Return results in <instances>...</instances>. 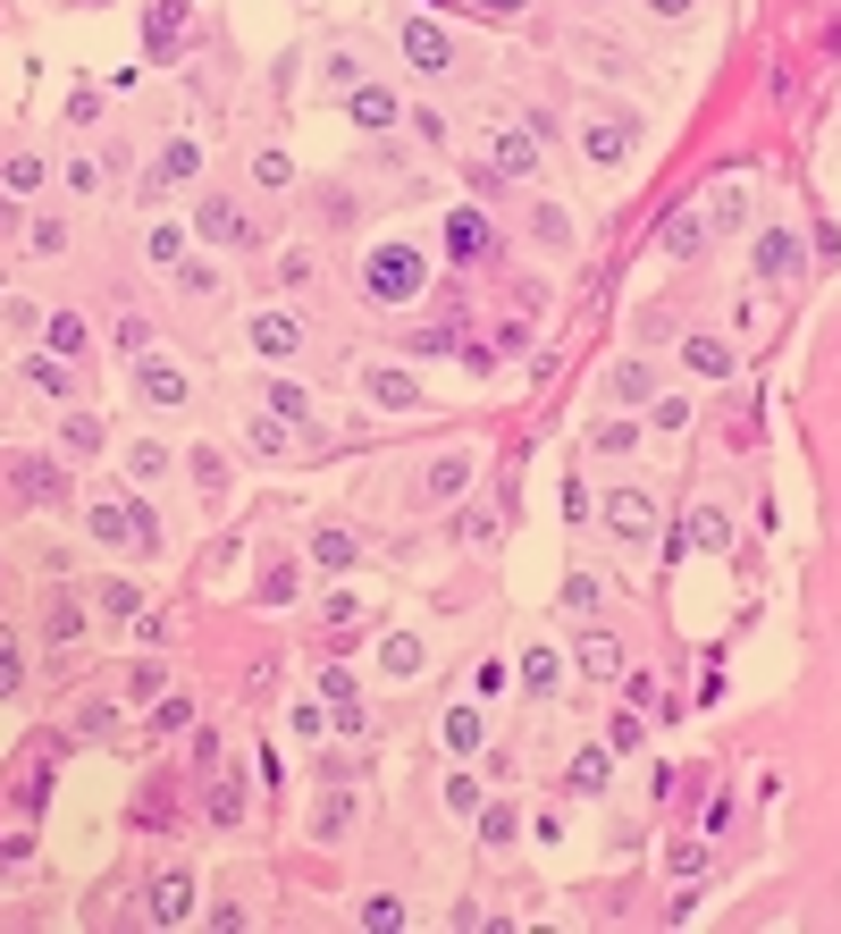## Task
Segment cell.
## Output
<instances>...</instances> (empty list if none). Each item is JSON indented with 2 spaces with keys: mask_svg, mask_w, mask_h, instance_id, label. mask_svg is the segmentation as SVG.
Wrapping results in <instances>:
<instances>
[{
  "mask_svg": "<svg viewBox=\"0 0 841 934\" xmlns=\"http://www.w3.org/2000/svg\"><path fill=\"white\" fill-rule=\"evenodd\" d=\"M362 287L379 295V303H413V295L429 287V261H421V245H379V253H371V270H362Z\"/></svg>",
  "mask_w": 841,
  "mask_h": 934,
  "instance_id": "1",
  "label": "cell"
},
{
  "mask_svg": "<svg viewBox=\"0 0 841 934\" xmlns=\"http://www.w3.org/2000/svg\"><path fill=\"white\" fill-rule=\"evenodd\" d=\"M85 522H93V539H101V548H161V514H152V506H93V514H85Z\"/></svg>",
  "mask_w": 841,
  "mask_h": 934,
  "instance_id": "2",
  "label": "cell"
},
{
  "mask_svg": "<svg viewBox=\"0 0 841 934\" xmlns=\"http://www.w3.org/2000/svg\"><path fill=\"white\" fill-rule=\"evenodd\" d=\"M749 261H757V278H766V287H782V278H800V236H791V227H757Z\"/></svg>",
  "mask_w": 841,
  "mask_h": 934,
  "instance_id": "3",
  "label": "cell"
},
{
  "mask_svg": "<svg viewBox=\"0 0 841 934\" xmlns=\"http://www.w3.org/2000/svg\"><path fill=\"white\" fill-rule=\"evenodd\" d=\"M631 135H640L631 119H589V127H581V152L598 169H623V161H631Z\"/></svg>",
  "mask_w": 841,
  "mask_h": 934,
  "instance_id": "4",
  "label": "cell"
},
{
  "mask_svg": "<svg viewBox=\"0 0 841 934\" xmlns=\"http://www.w3.org/2000/svg\"><path fill=\"white\" fill-rule=\"evenodd\" d=\"M244 337H253V354L287 362L294 346H303V321H294V312H253V328H244Z\"/></svg>",
  "mask_w": 841,
  "mask_h": 934,
  "instance_id": "5",
  "label": "cell"
},
{
  "mask_svg": "<svg viewBox=\"0 0 841 934\" xmlns=\"http://www.w3.org/2000/svg\"><path fill=\"white\" fill-rule=\"evenodd\" d=\"M404 60H413L421 76H438V67H454V42H447V26H429V17H413V26H404Z\"/></svg>",
  "mask_w": 841,
  "mask_h": 934,
  "instance_id": "6",
  "label": "cell"
},
{
  "mask_svg": "<svg viewBox=\"0 0 841 934\" xmlns=\"http://www.w3.org/2000/svg\"><path fill=\"white\" fill-rule=\"evenodd\" d=\"M135 387L152 396V404H186V371L168 354H135Z\"/></svg>",
  "mask_w": 841,
  "mask_h": 934,
  "instance_id": "7",
  "label": "cell"
},
{
  "mask_svg": "<svg viewBox=\"0 0 841 934\" xmlns=\"http://www.w3.org/2000/svg\"><path fill=\"white\" fill-rule=\"evenodd\" d=\"M606 531H615V539H648V531H656V506H648L640 488H615V497H606Z\"/></svg>",
  "mask_w": 841,
  "mask_h": 934,
  "instance_id": "8",
  "label": "cell"
},
{
  "mask_svg": "<svg viewBox=\"0 0 841 934\" xmlns=\"http://www.w3.org/2000/svg\"><path fill=\"white\" fill-rule=\"evenodd\" d=\"M362 396H371V404H388V413H413V404H421V379H413V371H371Z\"/></svg>",
  "mask_w": 841,
  "mask_h": 934,
  "instance_id": "9",
  "label": "cell"
},
{
  "mask_svg": "<svg viewBox=\"0 0 841 934\" xmlns=\"http://www.w3.org/2000/svg\"><path fill=\"white\" fill-rule=\"evenodd\" d=\"M346 110H354V127H396V94H388V85H354Z\"/></svg>",
  "mask_w": 841,
  "mask_h": 934,
  "instance_id": "10",
  "label": "cell"
},
{
  "mask_svg": "<svg viewBox=\"0 0 841 934\" xmlns=\"http://www.w3.org/2000/svg\"><path fill=\"white\" fill-rule=\"evenodd\" d=\"M194 227H202V236H219V245H244V236H253L244 211H227V202H194Z\"/></svg>",
  "mask_w": 841,
  "mask_h": 934,
  "instance_id": "11",
  "label": "cell"
},
{
  "mask_svg": "<svg viewBox=\"0 0 841 934\" xmlns=\"http://www.w3.org/2000/svg\"><path fill=\"white\" fill-rule=\"evenodd\" d=\"M447 245H454V261H480L488 253V220H480V211H454V220H447Z\"/></svg>",
  "mask_w": 841,
  "mask_h": 934,
  "instance_id": "12",
  "label": "cell"
},
{
  "mask_svg": "<svg viewBox=\"0 0 841 934\" xmlns=\"http://www.w3.org/2000/svg\"><path fill=\"white\" fill-rule=\"evenodd\" d=\"M724 531H732V522L715 514V506H699V514L681 522V539H674V556H681V548H724Z\"/></svg>",
  "mask_w": 841,
  "mask_h": 934,
  "instance_id": "13",
  "label": "cell"
},
{
  "mask_svg": "<svg viewBox=\"0 0 841 934\" xmlns=\"http://www.w3.org/2000/svg\"><path fill=\"white\" fill-rule=\"evenodd\" d=\"M261 404H269V413L287 421V429H303V421H312V396H303L294 379H269V396H261Z\"/></svg>",
  "mask_w": 841,
  "mask_h": 934,
  "instance_id": "14",
  "label": "cell"
},
{
  "mask_svg": "<svg viewBox=\"0 0 841 934\" xmlns=\"http://www.w3.org/2000/svg\"><path fill=\"white\" fill-rule=\"evenodd\" d=\"M321 699L346 715V724H362V690H354V674H346V665H328V674H321Z\"/></svg>",
  "mask_w": 841,
  "mask_h": 934,
  "instance_id": "15",
  "label": "cell"
},
{
  "mask_svg": "<svg viewBox=\"0 0 841 934\" xmlns=\"http://www.w3.org/2000/svg\"><path fill=\"white\" fill-rule=\"evenodd\" d=\"M42 337H51V354H60V362L85 354V321H76V312H51V321H42Z\"/></svg>",
  "mask_w": 841,
  "mask_h": 934,
  "instance_id": "16",
  "label": "cell"
},
{
  "mask_svg": "<svg viewBox=\"0 0 841 934\" xmlns=\"http://www.w3.org/2000/svg\"><path fill=\"white\" fill-rule=\"evenodd\" d=\"M379 665L413 682V674H421V640H413V632H388V640H379Z\"/></svg>",
  "mask_w": 841,
  "mask_h": 934,
  "instance_id": "17",
  "label": "cell"
},
{
  "mask_svg": "<svg viewBox=\"0 0 841 934\" xmlns=\"http://www.w3.org/2000/svg\"><path fill=\"white\" fill-rule=\"evenodd\" d=\"M530 161H539L530 135H497V169H505V177H530Z\"/></svg>",
  "mask_w": 841,
  "mask_h": 934,
  "instance_id": "18",
  "label": "cell"
},
{
  "mask_svg": "<svg viewBox=\"0 0 841 934\" xmlns=\"http://www.w3.org/2000/svg\"><path fill=\"white\" fill-rule=\"evenodd\" d=\"M186 909H194V884H186V875H168V884H161V901H152V918H161V926H177Z\"/></svg>",
  "mask_w": 841,
  "mask_h": 934,
  "instance_id": "19",
  "label": "cell"
},
{
  "mask_svg": "<svg viewBox=\"0 0 841 934\" xmlns=\"http://www.w3.org/2000/svg\"><path fill=\"white\" fill-rule=\"evenodd\" d=\"M447 749H454V758H472V749H480V708H454L447 715Z\"/></svg>",
  "mask_w": 841,
  "mask_h": 934,
  "instance_id": "20",
  "label": "cell"
},
{
  "mask_svg": "<svg viewBox=\"0 0 841 934\" xmlns=\"http://www.w3.org/2000/svg\"><path fill=\"white\" fill-rule=\"evenodd\" d=\"M463 481H472V454H447V463L429 472V497H463Z\"/></svg>",
  "mask_w": 841,
  "mask_h": 934,
  "instance_id": "21",
  "label": "cell"
},
{
  "mask_svg": "<svg viewBox=\"0 0 841 934\" xmlns=\"http://www.w3.org/2000/svg\"><path fill=\"white\" fill-rule=\"evenodd\" d=\"M555 674H564L555 648H530V657H522V682H530V690H555Z\"/></svg>",
  "mask_w": 841,
  "mask_h": 934,
  "instance_id": "22",
  "label": "cell"
},
{
  "mask_svg": "<svg viewBox=\"0 0 841 934\" xmlns=\"http://www.w3.org/2000/svg\"><path fill=\"white\" fill-rule=\"evenodd\" d=\"M665 245H674V253H699V245H707V220L674 211V220H665Z\"/></svg>",
  "mask_w": 841,
  "mask_h": 934,
  "instance_id": "23",
  "label": "cell"
},
{
  "mask_svg": "<svg viewBox=\"0 0 841 934\" xmlns=\"http://www.w3.org/2000/svg\"><path fill=\"white\" fill-rule=\"evenodd\" d=\"M194 169H202V144H168V152H161V177H168V186H186Z\"/></svg>",
  "mask_w": 841,
  "mask_h": 934,
  "instance_id": "24",
  "label": "cell"
},
{
  "mask_svg": "<svg viewBox=\"0 0 841 934\" xmlns=\"http://www.w3.org/2000/svg\"><path fill=\"white\" fill-rule=\"evenodd\" d=\"M177 26H186V0H161V9H152V51H161V42H177Z\"/></svg>",
  "mask_w": 841,
  "mask_h": 934,
  "instance_id": "25",
  "label": "cell"
},
{
  "mask_svg": "<svg viewBox=\"0 0 841 934\" xmlns=\"http://www.w3.org/2000/svg\"><path fill=\"white\" fill-rule=\"evenodd\" d=\"M690 371H707V379H724V371H732V346H715V337H699V346H690Z\"/></svg>",
  "mask_w": 841,
  "mask_h": 934,
  "instance_id": "26",
  "label": "cell"
},
{
  "mask_svg": "<svg viewBox=\"0 0 841 934\" xmlns=\"http://www.w3.org/2000/svg\"><path fill=\"white\" fill-rule=\"evenodd\" d=\"M0 186H9V194H34V186H42V161H34V152H17V161L0 169Z\"/></svg>",
  "mask_w": 841,
  "mask_h": 934,
  "instance_id": "27",
  "label": "cell"
},
{
  "mask_svg": "<svg viewBox=\"0 0 841 934\" xmlns=\"http://www.w3.org/2000/svg\"><path fill=\"white\" fill-rule=\"evenodd\" d=\"M152 261L177 270V261H186V227H152Z\"/></svg>",
  "mask_w": 841,
  "mask_h": 934,
  "instance_id": "28",
  "label": "cell"
},
{
  "mask_svg": "<svg viewBox=\"0 0 841 934\" xmlns=\"http://www.w3.org/2000/svg\"><path fill=\"white\" fill-rule=\"evenodd\" d=\"M328 564V573H337V564H354V531H321V548H312Z\"/></svg>",
  "mask_w": 841,
  "mask_h": 934,
  "instance_id": "29",
  "label": "cell"
},
{
  "mask_svg": "<svg viewBox=\"0 0 841 934\" xmlns=\"http://www.w3.org/2000/svg\"><path fill=\"white\" fill-rule=\"evenodd\" d=\"M598 783H606V749H581L573 758V792H598Z\"/></svg>",
  "mask_w": 841,
  "mask_h": 934,
  "instance_id": "30",
  "label": "cell"
},
{
  "mask_svg": "<svg viewBox=\"0 0 841 934\" xmlns=\"http://www.w3.org/2000/svg\"><path fill=\"white\" fill-rule=\"evenodd\" d=\"M463 9H472V17H488V26H514L530 0H463Z\"/></svg>",
  "mask_w": 841,
  "mask_h": 934,
  "instance_id": "31",
  "label": "cell"
},
{
  "mask_svg": "<svg viewBox=\"0 0 841 934\" xmlns=\"http://www.w3.org/2000/svg\"><path fill=\"white\" fill-rule=\"evenodd\" d=\"M581 665H589V674H615V640H606V632H589V640H581Z\"/></svg>",
  "mask_w": 841,
  "mask_h": 934,
  "instance_id": "32",
  "label": "cell"
},
{
  "mask_svg": "<svg viewBox=\"0 0 841 934\" xmlns=\"http://www.w3.org/2000/svg\"><path fill=\"white\" fill-rule=\"evenodd\" d=\"M127 472H135V481H161V472H168V454H161V447H152V438H143V447H135V454H127Z\"/></svg>",
  "mask_w": 841,
  "mask_h": 934,
  "instance_id": "33",
  "label": "cell"
},
{
  "mask_svg": "<svg viewBox=\"0 0 841 934\" xmlns=\"http://www.w3.org/2000/svg\"><path fill=\"white\" fill-rule=\"evenodd\" d=\"M447 808H463V817H480V783H472V774H454V783H447Z\"/></svg>",
  "mask_w": 841,
  "mask_h": 934,
  "instance_id": "34",
  "label": "cell"
},
{
  "mask_svg": "<svg viewBox=\"0 0 841 934\" xmlns=\"http://www.w3.org/2000/svg\"><path fill=\"white\" fill-rule=\"evenodd\" d=\"M194 481H202V488H211V497H219V481H227V463H219V447H202V454H194Z\"/></svg>",
  "mask_w": 841,
  "mask_h": 934,
  "instance_id": "35",
  "label": "cell"
},
{
  "mask_svg": "<svg viewBox=\"0 0 841 934\" xmlns=\"http://www.w3.org/2000/svg\"><path fill=\"white\" fill-rule=\"evenodd\" d=\"M186 715H194L186 699H161V715H152V733H186Z\"/></svg>",
  "mask_w": 841,
  "mask_h": 934,
  "instance_id": "36",
  "label": "cell"
},
{
  "mask_svg": "<svg viewBox=\"0 0 841 934\" xmlns=\"http://www.w3.org/2000/svg\"><path fill=\"white\" fill-rule=\"evenodd\" d=\"M615 396H631V404L648 396V371H640V362H623V371H615Z\"/></svg>",
  "mask_w": 841,
  "mask_h": 934,
  "instance_id": "37",
  "label": "cell"
},
{
  "mask_svg": "<svg viewBox=\"0 0 841 934\" xmlns=\"http://www.w3.org/2000/svg\"><path fill=\"white\" fill-rule=\"evenodd\" d=\"M17 674H26V665H17V648H0V699L17 690Z\"/></svg>",
  "mask_w": 841,
  "mask_h": 934,
  "instance_id": "38",
  "label": "cell"
},
{
  "mask_svg": "<svg viewBox=\"0 0 841 934\" xmlns=\"http://www.w3.org/2000/svg\"><path fill=\"white\" fill-rule=\"evenodd\" d=\"M648 9H656V17H690V0H648Z\"/></svg>",
  "mask_w": 841,
  "mask_h": 934,
  "instance_id": "39",
  "label": "cell"
}]
</instances>
